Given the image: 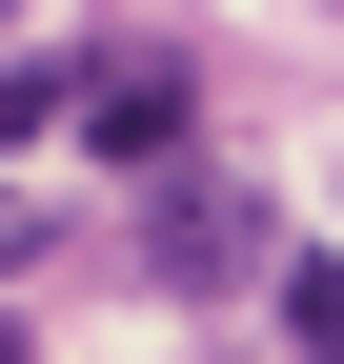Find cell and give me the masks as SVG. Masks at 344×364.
I'll list each match as a JSON object with an SVG mask.
<instances>
[{"label":"cell","instance_id":"8992f818","mask_svg":"<svg viewBox=\"0 0 344 364\" xmlns=\"http://www.w3.org/2000/svg\"><path fill=\"white\" fill-rule=\"evenodd\" d=\"M0 364H21V344H0Z\"/></svg>","mask_w":344,"mask_h":364},{"label":"cell","instance_id":"277c9868","mask_svg":"<svg viewBox=\"0 0 344 364\" xmlns=\"http://www.w3.org/2000/svg\"><path fill=\"white\" fill-rule=\"evenodd\" d=\"M284 364H344V263H284Z\"/></svg>","mask_w":344,"mask_h":364},{"label":"cell","instance_id":"7a4b0ae2","mask_svg":"<svg viewBox=\"0 0 344 364\" xmlns=\"http://www.w3.org/2000/svg\"><path fill=\"white\" fill-rule=\"evenodd\" d=\"M81 142L102 162H162L183 142V61H81Z\"/></svg>","mask_w":344,"mask_h":364},{"label":"cell","instance_id":"5b68a950","mask_svg":"<svg viewBox=\"0 0 344 364\" xmlns=\"http://www.w3.org/2000/svg\"><path fill=\"white\" fill-rule=\"evenodd\" d=\"M21 243H41V223H21V203H0V263H21Z\"/></svg>","mask_w":344,"mask_h":364},{"label":"cell","instance_id":"6da1fadb","mask_svg":"<svg viewBox=\"0 0 344 364\" xmlns=\"http://www.w3.org/2000/svg\"><path fill=\"white\" fill-rule=\"evenodd\" d=\"M142 263H162L183 304H223L243 263H264V203H243V182H162V203H142Z\"/></svg>","mask_w":344,"mask_h":364},{"label":"cell","instance_id":"3957f363","mask_svg":"<svg viewBox=\"0 0 344 364\" xmlns=\"http://www.w3.org/2000/svg\"><path fill=\"white\" fill-rule=\"evenodd\" d=\"M61 122H81V61H0V162L61 142Z\"/></svg>","mask_w":344,"mask_h":364}]
</instances>
